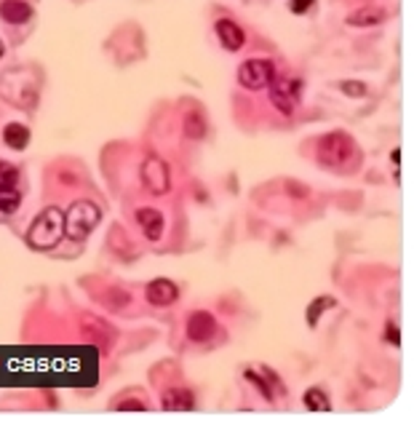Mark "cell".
I'll return each mask as SVG.
<instances>
[{
	"label": "cell",
	"instance_id": "5b68a950",
	"mask_svg": "<svg viewBox=\"0 0 414 441\" xmlns=\"http://www.w3.org/2000/svg\"><path fill=\"white\" fill-rule=\"evenodd\" d=\"M276 78V65L270 59H246L238 67V83L249 91H262Z\"/></svg>",
	"mask_w": 414,
	"mask_h": 441
},
{
	"label": "cell",
	"instance_id": "603a6c76",
	"mask_svg": "<svg viewBox=\"0 0 414 441\" xmlns=\"http://www.w3.org/2000/svg\"><path fill=\"white\" fill-rule=\"evenodd\" d=\"M339 89H342L347 96H366V83H361V80H342Z\"/></svg>",
	"mask_w": 414,
	"mask_h": 441
},
{
	"label": "cell",
	"instance_id": "277c9868",
	"mask_svg": "<svg viewBox=\"0 0 414 441\" xmlns=\"http://www.w3.org/2000/svg\"><path fill=\"white\" fill-rule=\"evenodd\" d=\"M139 177H142V185L150 196H166L172 190V172H169L166 160L158 158V155H147L142 160Z\"/></svg>",
	"mask_w": 414,
	"mask_h": 441
},
{
	"label": "cell",
	"instance_id": "9c48e42d",
	"mask_svg": "<svg viewBox=\"0 0 414 441\" xmlns=\"http://www.w3.org/2000/svg\"><path fill=\"white\" fill-rule=\"evenodd\" d=\"M136 222H139V227H142V233H145L147 241H153V243H155V241L163 238V227H166L163 212L145 206V209H139V212H136Z\"/></svg>",
	"mask_w": 414,
	"mask_h": 441
},
{
	"label": "cell",
	"instance_id": "7a4b0ae2",
	"mask_svg": "<svg viewBox=\"0 0 414 441\" xmlns=\"http://www.w3.org/2000/svg\"><path fill=\"white\" fill-rule=\"evenodd\" d=\"M358 158V150H356V139L345 132H332L323 134L318 139V163L326 169H337V172H345L353 160Z\"/></svg>",
	"mask_w": 414,
	"mask_h": 441
},
{
	"label": "cell",
	"instance_id": "52a82bcc",
	"mask_svg": "<svg viewBox=\"0 0 414 441\" xmlns=\"http://www.w3.org/2000/svg\"><path fill=\"white\" fill-rule=\"evenodd\" d=\"M216 334V319L209 310H195L187 316V337L193 343H209Z\"/></svg>",
	"mask_w": 414,
	"mask_h": 441
},
{
	"label": "cell",
	"instance_id": "ba28073f",
	"mask_svg": "<svg viewBox=\"0 0 414 441\" xmlns=\"http://www.w3.org/2000/svg\"><path fill=\"white\" fill-rule=\"evenodd\" d=\"M145 297H147V302H150V305L169 307L179 300V286L169 279H155V281H150V283H147Z\"/></svg>",
	"mask_w": 414,
	"mask_h": 441
},
{
	"label": "cell",
	"instance_id": "484cf974",
	"mask_svg": "<svg viewBox=\"0 0 414 441\" xmlns=\"http://www.w3.org/2000/svg\"><path fill=\"white\" fill-rule=\"evenodd\" d=\"M289 8H292V13H307L313 8V0H292Z\"/></svg>",
	"mask_w": 414,
	"mask_h": 441
},
{
	"label": "cell",
	"instance_id": "6da1fadb",
	"mask_svg": "<svg viewBox=\"0 0 414 441\" xmlns=\"http://www.w3.org/2000/svg\"><path fill=\"white\" fill-rule=\"evenodd\" d=\"M62 238H65V212H59L56 206L43 209L27 230V243L38 252H48Z\"/></svg>",
	"mask_w": 414,
	"mask_h": 441
},
{
	"label": "cell",
	"instance_id": "5bb4252c",
	"mask_svg": "<svg viewBox=\"0 0 414 441\" xmlns=\"http://www.w3.org/2000/svg\"><path fill=\"white\" fill-rule=\"evenodd\" d=\"M3 142L11 147V150H25L30 145V129L25 123H8L3 129Z\"/></svg>",
	"mask_w": 414,
	"mask_h": 441
},
{
	"label": "cell",
	"instance_id": "d4e9b609",
	"mask_svg": "<svg viewBox=\"0 0 414 441\" xmlns=\"http://www.w3.org/2000/svg\"><path fill=\"white\" fill-rule=\"evenodd\" d=\"M385 340L390 343V345H401V332H399V326H396L393 321H387V326H385Z\"/></svg>",
	"mask_w": 414,
	"mask_h": 441
},
{
	"label": "cell",
	"instance_id": "e0dca14e",
	"mask_svg": "<svg viewBox=\"0 0 414 441\" xmlns=\"http://www.w3.org/2000/svg\"><path fill=\"white\" fill-rule=\"evenodd\" d=\"M185 136L190 139H203L206 136V120L198 110H190L185 115Z\"/></svg>",
	"mask_w": 414,
	"mask_h": 441
},
{
	"label": "cell",
	"instance_id": "2e32d148",
	"mask_svg": "<svg viewBox=\"0 0 414 441\" xmlns=\"http://www.w3.org/2000/svg\"><path fill=\"white\" fill-rule=\"evenodd\" d=\"M302 401H305V407L310 412H329L332 409V401H329V396L321 388H310Z\"/></svg>",
	"mask_w": 414,
	"mask_h": 441
},
{
	"label": "cell",
	"instance_id": "4fadbf2b",
	"mask_svg": "<svg viewBox=\"0 0 414 441\" xmlns=\"http://www.w3.org/2000/svg\"><path fill=\"white\" fill-rule=\"evenodd\" d=\"M380 22H385V11L377 8V6H363V8H358V11H353L347 16V25L353 27H369V25H380Z\"/></svg>",
	"mask_w": 414,
	"mask_h": 441
},
{
	"label": "cell",
	"instance_id": "d6986e66",
	"mask_svg": "<svg viewBox=\"0 0 414 441\" xmlns=\"http://www.w3.org/2000/svg\"><path fill=\"white\" fill-rule=\"evenodd\" d=\"M129 302H131V294L123 292V289H110V292H107L105 305L112 307V310H123V307L129 305Z\"/></svg>",
	"mask_w": 414,
	"mask_h": 441
},
{
	"label": "cell",
	"instance_id": "44dd1931",
	"mask_svg": "<svg viewBox=\"0 0 414 441\" xmlns=\"http://www.w3.org/2000/svg\"><path fill=\"white\" fill-rule=\"evenodd\" d=\"M246 380H252L254 385H257V390H259V393H262V396H265L267 401L276 399V396H273V390H270V385H267V374H265V369H262V377H259V374L254 372V369H249V372H246Z\"/></svg>",
	"mask_w": 414,
	"mask_h": 441
},
{
	"label": "cell",
	"instance_id": "ffe728a7",
	"mask_svg": "<svg viewBox=\"0 0 414 441\" xmlns=\"http://www.w3.org/2000/svg\"><path fill=\"white\" fill-rule=\"evenodd\" d=\"M16 179H19V169L8 160H0V187H13Z\"/></svg>",
	"mask_w": 414,
	"mask_h": 441
},
{
	"label": "cell",
	"instance_id": "30bf717a",
	"mask_svg": "<svg viewBox=\"0 0 414 441\" xmlns=\"http://www.w3.org/2000/svg\"><path fill=\"white\" fill-rule=\"evenodd\" d=\"M163 409H169V412H193L195 409V396H193V390H187V388H169L166 393H163Z\"/></svg>",
	"mask_w": 414,
	"mask_h": 441
},
{
	"label": "cell",
	"instance_id": "7c38bea8",
	"mask_svg": "<svg viewBox=\"0 0 414 441\" xmlns=\"http://www.w3.org/2000/svg\"><path fill=\"white\" fill-rule=\"evenodd\" d=\"M0 19L8 25H25L32 19V6L25 0H3L0 3Z\"/></svg>",
	"mask_w": 414,
	"mask_h": 441
},
{
	"label": "cell",
	"instance_id": "8fae6325",
	"mask_svg": "<svg viewBox=\"0 0 414 441\" xmlns=\"http://www.w3.org/2000/svg\"><path fill=\"white\" fill-rule=\"evenodd\" d=\"M214 30H216V35H219V40H222V46H225L227 51H238V49H243L246 32H243L233 19H219V22L214 25Z\"/></svg>",
	"mask_w": 414,
	"mask_h": 441
},
{
	"label": "cell",
	"instance_id": "ac0fdd59",
	"mask_svg": "<svg viewBox=\"0 0 414 441\" xmlns=\"http://www.w3.org/2000/svg\"><path fill=\"white\" fill-rule=\"evenodd\" d=\"M22 206V193L13 187H0V214H13Z\"/></svg>",
	"mask_w": 414,
	"mask_h": 441
},
{
	"label": "cell",
	"instance_id": "4316f807",
	"mask_svg": "<svg viewBox=\"0 0 414 441\" xmlns=\"http://www.w3.org/2000/svg\"><path fill=\"white\" fill-rule=\"evenodd\" d=\"M3 53H6V46H3V40H0V56H3Z\"/></svg>",
	"mask_w": 414,
	"mask_h": 441
},
{
	"label": "cell",
	"instance_id": "7402d4cb",
	"mask_svg": "<svg viewBox=\"0 0 414 441\" xmlns=\"http://www.w3.org/2000/svg\"><path fill=\"white\" fill-rule=\"evenodd\" d=\"M115 409H118V412H134V409H136V412H145L150 407H147L145 399H126V401H118Z\"/></svg>",
	"mask_w": 414,
	"mask_h": 441
},
{
	"label": "cell",
	"instance_id": "8992f818",
	"mask_svg": "<svg viewBox=\"0 0 414 441\" xmlns=\"http://www.w3.org/2000/svg\"><path fill=\"white\" fill-rule=\"evenodd\" d=\"M270 102L276 105L278 113L283 115H292L297 110V102H299V94H302V80L299 78H273L270 80Z\"/></svg>",
	"mask_w": 414,
	"mask_h": 441
},
{
	"label": "cell",
	"instance_id": "3957f363",
	"mask_svg": "<svg viewBox=\"0 0 414 441\" xmlns=\"http://www.w3.org/2000/svg\"><path fill=\"white\" fill-rule=\"evenodd\" d=\"M102 222V212L91 200H75L65 212V236L67 238L83 241L93 227Z\"/></svg>",
	"mask_w": 414,
	"mask_h": 441
},
{
	"label": "cell",
	"instance_id": "9a60e30c",
	"mask_svg": "<svg viewBox=\"0 0 414 441\" xmlns=\"http://www.w3.org/2000/svg\"><path fill=\"white\" fill-rule=\"evenodd\" d=\"M337 305V300H334L332 294H323V297H316L313 302H310V307H307L305 319H307V326L310 329H316L318 326V319L326 313V310H332V307Z\"/></svg>",
	"mask_w": 414,
	"mask_h": 441
},
{
	"label": "cell",
	"instance_id": "cb8c5ba5",
	"mask_svg": "<svg viewBox=\"0 0 414 441\" xmlns=\"http://www.w3.org/2000/svg\"><path fill=\"white\" fill-rule=\"evenodd\" d=\"M286 193H289V196H294V198H307V196H310V187H305V185H299V182H294V179H289V182H286Z\"/></svg>",
	"mask_w": 414,
	"mask_h": 441
}]
</instances>
